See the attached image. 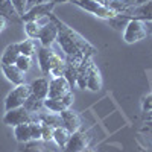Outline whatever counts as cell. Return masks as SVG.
Here are the masks:
<instances>
[{
    "instance_id": "cell-26",
    "label": "cell",
    "mask_w": 152,
    "mask_h": 152,
    "mask_svg": "<svg viewBox=\"0 0 152 152\" xmlns=\"http://www.w3.org/2000/svg\"><path fill=\"white\" fill-rule=\"evenodd\" d=\"M40 26L37 21H26L24 23V31H26L28 37L31 40H38V34H40Z\"/></svg>"
},
{
    "instance_id": "cell-27",
    "label": "cell",
    "mask_w": 152,
    "mask_h": 152,
    "mask_svg": "<svg viewBox=\"0 0 152 152\" xmlns=\"http://www.w3.org/2000/svg\"><path fill=\"white\" fill-rule=\"evenodd\" d=\"M15 66H17L23 73H26V72L31 69V66H32V58H31V56L20 55V56L17 58V61H15Z\"/></svg>"
},
{
    "instance_id": "cell-33",
    "label": "cell",
    "mask_w": 152,
    "mask_h": 152,
    "mask_svg": "<svg viewBox=\"0 0 152 152\" xmlns=\"http://www.w3.org/2000/svg\"><path fill=\"white\" fill-rule=\"evenodd\" d=\"M49 2H52V0H28V5H26V11L37 6V5H41V3H49Z\"/></svg>"
},
{
    "instance_id": "cell-10",
    "label": "cell",
    "mask_w": 152,
    "mask_h": 152,
    "mask_svg": "<svg viewBox=\"0 0 152 152\" xmlns=\"http://www.w3.org/2000/svg\"><path fill=\"white\" fill-rule=\"evenodd\" d=\"M59 116L62 119V126H64L66 129H69L70 132H75V131H79L81 129L82 119H81V116L76 111L67 108L64 111H61Z\"/></svg>"
},
{
    "instance_id": "cell-5",
    "label": "cell",
    "mask_w": 152,
    "mask_h": 152,
    "mask_svg": "<svg viewBox=\"0 0 152 152\" xmlns=\"http://www.w3.org/2000/svg\"><path fill=\"white\" fill-rule=\"evenodd\" d=\"M91 137L90 132L87 131H75L70 134V138L64 148V152H81L84 149L88 148V143H90Z\"/></svg>"
},
{
    "instance_id": "cell-16",
    "label": "cell",
    "mask_w": 152,
    "mask_h": 152,
    "mask_svg": "<svg viewBox=\"0 0 152 152\" xmlns=\"http://www.w3.org/2000/svg\"><path fill=\"white\" fill-rule=\"evenodd\" d=\"M2 72H3V75L6 76V79H8L9 82H12L14 85H21V84H24L26 76H24V73H23L15 64L2 66Z\"/></svg>"
},
{
    "instance_id": "cell-18",
    "label": "cell",
    "mask_w": 152,
    "mask_h": 152,
    "mask_svg": "<svg viewBox=\"0 0 152 152\" xmlns=\"http://www.w3.org/2000/svg\"><path fill=\"white\" fill-rule=\"evenodd\" d=\"M20 49H18V43H12L9 44L5 52L2 55V58H0V66H11V64H15L17 58L20 56Z\"/></svg>"
},
{
    "instance_id": "cell-39",
    "label": "cell",
    "mask_w": 152,
    "mask_h": 152,
    "mask_svg": "<svg viewBox=\"0 0 152 152\" xmlns=\"http://www.w3.org/2000/svg\"><path fill=\"white\" fill-rule=\"evenodd\" d=\"M43 152H55V151H49V149H47V151H43Z\"/></svg>"
},
{
    "instance_id": "cell-7",
    "label": "cell",
    "mask_w": 152,
    "mask_h": 152,
    "mask_svg": "<svg viewBox=\"0 0 152 152\" xmlns=\"http://www.w3.org/2000/svg\"><path fill=\"white\" fill-rule=\"evenodd\" d=\"M72 93V87L69 84V81L64 78V76H58V78H53L49 82V94L47 97L50 99H61L66 94Z\"/></svg>"
},
{
    "instance_id": "cell-31",
    "label": "cell",
    "mask_w": 152,
    "mask_h": 152,
    "mask_svg": "<svg viewBox=\"0 0 152 152\" xmlns=\"http://www.w3.org/2000/svg\"><path fill=\"white\" fill-rule=\"evenodd\" d=\"M142 110L145 113H151L152 111V93L142 99Z\"/></svg>"
},
{
    "instance_id": "cell-32",
    "label": "cell",
    "mask_w": 152,
    "mask_h": 152,
    "mask_svg": "<svg viewBox=\"0 0 152 152\" xmlns=\"http://www.w3.org/2000/svg\"><path fill=\"white\" fill-rule=\"evenodd\" d=\"M20 152H43V151H41V148L38 146L37 143H29V145L24 146Z\"/></svg>"
},
{
    "instance_id": "cell-3",
    "label": "cell",
    "mask_w": 152,
    "mask_h": 152,
    "mask_svg": "<svg viewBox=\"0 0 152 152\" xmlns=\"http://www.w3.org/2000/svg\"><path fill=\"white\" fill-rule=\"evenodd\" d=\"M32 94L31 85L26 82L21 85H15V88H12V91L6 96L5 99V111H9L12 108H18L24 105V100Z\"/></svg>"
},
{
    "instance_id": "cell-35",
    "label": "cell",
    "mask_w": 152,
    "mask_h": 152,
    "mask_svg": "<svg viewBox=\"0 0 152 152\" xmlns=\"http://www.w3.org/2000/svg\"><path fill=\"white\" fill-rule=\"evenodd\" d=\"M131 2L137 6V5H143V3H146V2H149V0H131Z\"/></svg>"
},
{
    "instance_id": "cell-25",
    "label": "cell",
    "mask_w": 152,
    "mask_h": 152,
    "mask_svg": "<svg viewBox=\"0 0 152 152\" xmlns=\"http://www.w3.org/2000/svg\"><path fill=\"white\" fill-rule=\"evenodd\" d=\"M64 78L69 81L70 87L76 85V76H78V67L76 66H72V64H67L66 62V69H64Z\"/></svg>"
},
{
    "instance_id": "cell-22",
    "label": "cell",
    "mask_w": 152,
    "mask_h": 152,
    "mask_svg": "<svg viewBox=\"0 0 152 152\" xmlns=\"http://www.w3.org/2000/svg\"><path fill=\"white\" fill-rule=\"evenodd\" d=\"M24 108H26L31 114H35V113H40L41 110H44V104H43V100L41 99H38L37 96L31 94L26 100H24Z\"/></svg>"
},
{
    "instance_id": "cell-6",
    "label": "cell",
    "mask_w": 152,
    "mask_h": 152,
    "mask_svg": "<svg viewBox=\"0 0 152 152\" xmlns=\"http://www.w3.org/2000/svg\"><path fill=\"white\" fill-rule=\"evenodd\" d=\"M29 122H32V114L24 107H18V108H12L9 111H5V116H3L5 125L17 126V125L29 123Z\"/></svg>"
},
{
    "instance_id": "cell-1",
    "label": "cell",
    "mask_w": 152,
    "mask_h": 152,
    "mask_svg": "<svg viewBox=\"0 0 152 152\" xmlns=\"http://www.w3.org/2000/svg\"><path fill=\"white\" fill-rule=\"evenodd\" d=\"M49 17L58 28L56 44L62 49V52L66 53V58L72 56V55L93 56L96 53V47L93 44H90L82 35H79L76 31H73L70 26H67L64 21H61L53 12H50Z\"/></svg>"
},
{
    "instance_id": "cell-8",
    "label": "cell",
    "mask_w": 152,
    "mask_h": 152,
    "mask_svg": "<svg viewBox=\"0 0 152 152\" xmlns=\"http://www.w3.org/2000/svg\"><path fill=\"white\" fill-rule=\"evenodd\" d=\"M73 93H69L66 94L64 97H61V99H50V97H46L43 100V104H44V108L47 111H52V113H61V111H64L67 108H70L73 105Z\"/></svg>"
},
{
    "instance_id": "cell-13",
    "label": "cell",
    "mask_w": 152,
    "mask_h": 152,
    "mask_svg": "<svg viewBox=\"0 0 152 152\" xmlns=\"http://www.w3.org/2000/svg\"><path fill=\"white\" fill-rule=\"evenodd\" d=\"M126 15L129 18H137V20H143V21H152V0L143 3V5H137L131 8Z\"/></svg>"
},
{
    "instance_id": "cell-36",
    "label": "cell",
    "mask_w": 152,
    "mask_h": 152,
    "mask_svg": "<svg viewBox=\"0 0 152 152\" xmlns=\"http://www.w3.org/2000/svg\"><path fill=\"white\" fill-rule=\"evenodd\" d=\"M64 2H72V0H52V3H64Z\"/></svg>"
},
{
    "instance_id": "cell-30",
    "label": "cell",
    "mask_w": 152,
    "mask_h": 152,
    "mask_svg": "<svg viewBox=\"0 0 152 152\" xmlns=\"http://www.w3.org/2000/svg\"><path fill=\"white\" fill-rule=\"evenodd\" d=\"M11 3H12V6L15 8L17 14H18L20 17H21V15H24V12H26L28 0H11Z\"/></svg>"
},
{
    "instance_id": "cell-15",
    "label": "cell",
    "mask_w": 152,
    "mask_h": 152,
    "mask_svg": "<svg viewBox=\"0 0 152 152\" xmlns=\"http://www.w3.org/2000/svg\"><path fill=\"white\" fill-rule=\"evenodd\" d=\"M53 53L52 47H44V46H38L37 49V56H38V64H40V70L43 75H49L50 72V56Z\"/></svg>"
},
{
    "instance_id": "cell-38",
    "label": "cell",
    "mask_w": 152,
    "mask_h": 152,
    "mask_svg": "<svg viewBox=\"0 0 152 152\" xmlns=\"http://www.w3.org/2000/svg\"><path fill=\"white\" fill-rule=\"evenodd\" d=\"M81 152H94V151L90 149V148H87V149H84V151H81Z\"/></svg>"
},
{
    "instance_id": "cell-17",
    "label": "cell",
    "mask_w": 152,
    "mask_h": 152,
    "mask_svg": "<svg viewBox=\"0 0 152 152\" xmlns=\"http://www.w3.org/2000/svg\"><path fill=\"white\" fill-rule=\"evenodd\" d=\"M0 15L5 17L8 23H20L21 17L17 14L15 8L12 6L11 0H0Z\"/></svg>"
},
{
    "instance_id": "cell-23",
    "label": "cell",
    "mask_w": 152,
    "mask_h": 152,
    "mask_svg": "<svg viewBox=\"0 0 152 152\" xmlns=\"http://www.w3.org/2000/svg\"><path fill=\"white\" fill-rule=\"evenodd\" d=\"M129 17L126 15V14H116L113 18H110L108 20V23L111 24V26L114 28V29H117V31H122V29H125L126 28V24L129 23Z\"/></svg>"
},
{
    "instance_id": "cell-24",
    "label": "cell",
    "mask_w": 152,
    "mask_h": 152,
    "mask_svg": "<svg viewBox=\"0 0 152 152\" xmlns=\"http://www.w3.org/2000/svg\"><path fill=\"white\" fill-rule=\"evenodd\" d=\"M18 49H20V53L24 56H34L35 55V41L34 40H24L21 43H18Z\"/></svg>"
},
{
    "instance_id": "cell-34",
    "label": "cell",
    "mask_w": 152,
    "mask_h": 152,
    "mask_svg": "<svg viewBox=\"0 0 152 152\" xmlns=\"http://www.w3.org/2000/svg\"><path fill=\"white\" fill-rule=\"evenodd\" d=\"M6 26H8V20H6L5 17L0 15V32H3V31L6 29Z\"/></svg>"
},
{
    "instance_id": "cell-29",
    "label": "cell",
    "mask_w": 152,
    "mask_h": 152,
    "mask_svg": "<svg viewBox=\"0 0 152 152\" xmlns=\"http://www.w3.org/2000/svg\"><path fill=\"white\" fill-rule=\"evenodd\" d=\"M31 137L32 142L41 140V122H31Z\"/></svg>"
},
{
    "instance_id": "cell-9",
    "label": "cell",
    "mask_w": 152,
    "mask_h": 152,
    "mask_svg": "<svg viewBox=\"0 0 152 152\" xmlns=\"http://www.w3.org/2000/svg\"><path fill=\"white\" fill-rule=\"evenodd\" d=\"M55 8V3L49 2V3H41V5H37L31 9H28L24 12V15H21V21L26 23V21H37L38 18H41L44 15H49L52 9Z\"/></svg>"
},
{
    "instance_id": "cell-19",
    "label": "cell",
    "mask_w": 152,
    "mask_h": 152,
    "mask_svg": "<svg viewBox=\"0 0 152 152\" xmlns=\"http://www.w3.org/2000/svg\"><path fill=\"white\" fill-rule=\"evenodd\" d=\"M31 90H32V94L37 96L38 99L44 100L49 94V81L46 78H38L35 79L32 84H31Z\"/></svg>"
},
{
    "instance_id": "cell-37",
    "label": "cell",
    "mask_w": 152,
    "mask_h": 152,
    "mask_svg": "<svg viewBox=\"0 0 152 152\" xmlns=\"http://www.w3.org/2000/svg\"><path fill=\"white\" fill-rule=\"evenodd\" d=\"M146 24H148V31H149V34H152V21H146Z\"/></svg>"
},
{
    "instance_id": "cell-12",
    "label": "cell",
    "mask_w": 152,
    "mask_h": 152,
    "mask_svg": "<svg viewBox=\"0 0 152 152\" xmlns=\"http://www.w3.org/2000/svg\"><path fill=\"white\" fill-rule=\"evenodd\" d=\"M94 2H97L102 6H105L107 9L113 11L114 14H126L131 8L135 6L131 0H94Z\"/></svg>"
},
{
    "instance_id": "cell-28",
    "label": "cell",
    "mask_w": 152,
    "mask_h": 152,
    "mask_svg": "<svg viewBox=\"0 0 152 152\" xmlns=\"http://www.w3.org/2000/svg\"><path fill=\"white\" fill-rule=\"evenodd\" d=\"M53 126L47 123H41V140L43 142H53Z\"/></svg>"
},
{
    "instance_id": "cell-4",
    "label": "cell",
    "mask_w": 152,
    "mask_h": 152,
    "mask_svg": "<svg viewBox=\"0 0 152 152\" xmlns=\"http://www.w3.org/2000/svg\"><path fill=\"white\" fill-rule=\"evenodd\" d=\"M72 2L76 6L82 8L84 11L91 12L93 15H96L99 18H104V20H110V18H113L114 15H116L113 11L107 9L105 6H102V5L97 3V2H94V0H72Z\"/></svg>"
},
{
    "instance_id": "cell-11",
    "label": "cell",
    "mask_w": 152,
    "mask_h": 152,
    "mask_svg": "<svg viewBox=\"0 0 152 152\" xmlns=\"http://www.w3.org/2000/svg\"><path fill=\"white\" fill-rule=\"evenodd\" d=\"M58 38V28L56 24L50 20L49 24L43 26L40 29V34H38V41H40V46H44V47H50Z\"/></svg>"
},
{
    "instance_id": "cell-2",
    "label": "cell",
    "mask_w": 152,
    "mask_h": 152,
    "mask_svg": "<svg viewBox=\"0 0 152 152\" xmlns=\"http://www.w3.org/2000/svg\"><path fill=\"white\" fill-rule=\"evenodd\" d=\"M148 34H149V31H148L146 21L137 20V18H131L129 23L126 24V28H125L123 40L128 44H132V43H137V41L143 40V38H146Z\"/></svg>"
},
{
    "instance_id": "cell-14",
    "label": "cell",
    "mask_w": 152,
    "mask_h": 152,
    "mask_svg": "<svg viewBox=\"0 0 152 152\" xmlns=\"http://www.w3.org/2000/svg\"><path fill=\"white\" fill-rule=\"evenodd\" d=\"M87 88L91 91H99L102 88V76H100L99 69L94 62H91L88 67V76H87Z\"/></svg>"
},
{
    "instance_id": "cell-21",
    "label": "cell",
    "mask_w": 152,
    "mask_h": 152,
    "mask_svg": "<svg viewBox=\"0 0 152 152\" xmlns=\"http://www.w3.org/2000/svg\"><path fill=\"white\" fill-rule=\"evenodd\" d=\"M70 131L66 129L64 126H58V128L53 129V142L61 148V149H64L67 142H69V138H70Z\"/></svg>"
},
{
    "instance_id": "cell-20",
    "label": "cell",
    "mask_w": 152,
    "mask_h": 152,
    "mask_svg": "<svg viewBox=\"0 0 152 152\" xmlns=\"http://www.w3.org/2000/svg\"><path fill=\"white\" fill-rule=\"evenodd\" d=\"M14 134H15L17 142H20V143H29V142H32V137H31V122L14 126Z\"/></svg>"
}]
</instances>
